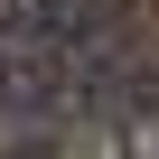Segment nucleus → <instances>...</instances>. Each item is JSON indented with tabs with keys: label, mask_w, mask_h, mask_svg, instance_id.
<instances>
[{
	"label": "nucleus",
	"mask_w": 159,
	"mask_h": 159,
	"mask_svg": "<svg viewBox=\"0 0 159 159\" xmlns=\"http://www.w3.org/2000/svg\"><path fill=\"white\" fill-rule=\"evenodd\" d=\"M47 122H66V66L47 47L0 38V131H47Z\"/></svg>",
	"instance_id": "1"
}]
</instances>
